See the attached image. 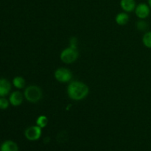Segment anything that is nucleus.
Returning <instances> with one entry per match:
<instances>
[{
    "label": "nucleus",
    "instance_id": "nucleus-16",
    "mask_svg": "<svg viewBox=\"0 0 151 151\" xmlns=\"http://www.w3.org/2000/svg\"><path fill=\"white\" fill-rule=\"evenodd\" d=\"M137 28L140 30H143V29H146V27H147V24H146L145 22H143V21H140V22H138L137 23Z\"/></svg>",
    "mask_w": 151,
    "mask_h": 151
},
{
    "label": "nucleus",
    "instance_id": "nucleus-5",
    "mask_svg": "<svg viewBox=\"0 0 151 151\" xmlns=\"http://www.w3.org/2000/svg\"><path fill=\"white\" fill-rule=\"evenodd\" d=\"M24 135L28 140H30V141L38 140L41 136V128H40L38 125L29 127L25 131Z\"/></svg>",
    "mask_w": 151,
    "mask_h": 151
},
{
    "label": "nucleus",
    "instance_id": "nucleus-4",
    "mask_svg": "<svg viewBox=\"0 0 151 151\" xmlns=\"http://www.w3.org/2000/svg\"><path fill=\"white\" fill-rule=\"evenodd\" d=\"M55 78L60 83H67L72 79V73L66 68H59L55 72Z\"/></svg>",
    "mask_w": 151,
    "mask_h": 151
},
{
    "label": "nucleus",
    "instance_id": "nucleus-11",
    "mask_svg": "<svg viewBox=\"0 0 151 151\" xmlns=\"http://www.w3.org/2000/svg\"><path fill=\"white\" fill-rule=\"evenodd\" d=\"M115 20L117 24L121 25H125L129 21V16L126 13H119L116 15V18H115Z\"/></svg>",
    "mask_w": 151,
    "mask_h": 151
},
{
    "label": "nucleus",
    "instance_id": "nucleus-15",
    "mask_svg": "<svg viewBox=\"0 0 151 151\" xmlns=\"http://www.w3.org/2000/svg\"><path fill=\"white\" fill-rule=\"evenodd\" d=\"M9 106V101L4 97H1L0 98V108L1 109H6Z\"/></svg>",
    "mask_w": 151,
    "mask_h": 151
},
{
    "label": "nucleus",
    "instance_id": "nucleus-7",
    "mask_svg": "<svg viewBox=\"0 0 151 151\" xmlns=\"http://www.w3.org/2000/svg\"><path fill=\"white\" fill-rule=\"evenodd\" d=\"M23 94L19 91H16L12 93L10 96V99H9L10 103L13 106H19L23 103Z\"/></svg>",
    "mask_w": 151,
    "mask_h": 151
},
{
    "label": "nucleus",
    "instance_id": "nucleus-17",
    "mask_svg": "<svg viewBox=\"0 0 151 151\" xmlns=\"http://www.w3.org/2000/svg\"><path fill=\"white\" fill-rule=\"evenodd\" d=\"M148 4H149V6H150V7L151 8V0H148Z\"/></svg>",
    "mask_w": 151,
    "mask_h": 151
},
{
    "label": "nucleus",
    "instance_id": "nucleus-8",
    "mask_svg": "<svg viewBox=\"0 0 151 151\" xmlns=\"http://www.w3.org/2000/svg\"><path fill=\"white\" fill-rule=\"evenodd\" d=\"M11 89V84L8 80L5 78H1L0 80V96L4 97L10 93Z\"/></svg>",
    "mask_w": 151,
    "mask_h": 151
},
{
    "label": "nucleus",
    "instance_id": "nucleus-3",
    "mask_svg": "<svg viewBox=\"0 0 151 151\" xmlns=\"http://www.w3.org/2000/svg\"><path fill=\"white\" fill-rule=\"evenodd\" d=\"M60 60L65 63L70 64L76 61L78 58V52L77 49L72 48V47H68L65 49L60 53Z\"/></svg>",
    "mask_w": 151,
    "mask_h": 151
},
{
    "label": "nucleus",
    "instance_id": "nucleus-2",
    "mask_svg": "<svg viewBox=\"0 0 151 151\" xmlns=\"http://www.w3.org/2000/svg\"><path fill=\"white\" fill-rule=\"evenodd\" d=\"M24 95L28 102L35 103L40 101L42 98V91L38 86L32 85L25 88Z\"/></svg>",
    "mask_w": 151,
    "mask_h": 151
},
{
    "label": "nucleus",
    "instance_id": "nucleus-14",
    "mask_svg": "<svg viewBox=\"0 0 151 151\" xmlns=\"http://www.w3.org/2000/svg\"><path fill=\"white\" fill-rule=\"evenodd\" d=\"M142 42L147 48L151 49V32H146L142 38Z\"/></svg>",
    "mask_w": 151,
    "mask_h": 151
},
{
    "label": "nucleus",
    "instance_id": "nucleus-12",
    "mask_svg": "<svg viewBox=\"0 0 151 151\" xmlns=\"http://www.w3.org/2000/svg\"><path fill=\"white\" fill-rule=\"evenodd\" d=\"M13 84L18 89H22L25 86V80L22 77L17 76L13 78Z\"/></svg>",
    "mask_w": 151,
    "mask_h": 151
},
{
    "label": "nucleus",
    "instance_id": "nucleus-13",
    "mask_svg": "<svg viewBox=\"0 0 151 151\" xmlns=\"http://www.w3.org/2000/svg\"><path fill=\"white\" fill-rule=\"evenodd\" d=\"M36 123L37 125L39 126L40 128H45L47 125V124H48V119H47V116H44V115H41V116H38V119H37Z\"/></svg>",
    "mask_w": 151,
    "mask_h": 151
},
{
    "label": "nucleus",
    "instance_id": "nucleus-9",
    "mask_svg": "<svg viewBox=\"0 0 151 151\" xmlns=\"http://www.w3.org/2000/svg\"><path fill=\"white\" fill-rule=\"evenodd\" d=\"M120 6L125 12H132L137 7L135 0H121Z\"/></svg>",
    "mask_w": 151,
    "mask_h": 151
},
{
    "label": "nucleus",
    "instance_id": "nucleus-1",
    "mask_svg": "<svg viewBox=\"0 0 151 151\" xmlns=\"http://www.w3.org/2000/svg\"><path fill=\"white\" fill-rule=\"evenodd\" d=\"M89 92V88L86 84L80 81H73L68 86L67 94L69 98L75 101L83 100Z\"/></svg>",
    "mask_w": 151,
    "mask_h": 151
},
{
    "label": "nucleus",
    "instance_id": "nucleus-6",
    "mask_svg": "<svg viewBox=\"0 0 151 151\" xmlns=\"http://www.w3.org/2000/svg\"><path fill=\"white\" fill-rule=\"evenodd\" d=\"M135 13L139 19H145L150 14V7L145 3H141L136 7Z\"/></svg>",
    "mask_w": 151,
    "mask_h": 151
},
{
    "label": "nucleus",
    "instance_id": "nucleus-10",
    "mask_svg": "<svg viewBox=\"0 0 151 151\" xmlns=\"http://www.w3.org/2000/svg\"><path fill=\"white\" fill-rule=\"evenodd\" d=\"M1 151H19V147L16 142L8 140L1 145Z\"/></svg>",
    "mask_w": 151,
    "mask_h": 151
}]
</instances>
